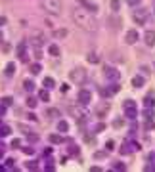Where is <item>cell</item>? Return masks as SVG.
<instances>
[{"label":"cell","mask_w":155,"mask_h":172,"mask_svg":"<svg viewBox=\"0 0 155 172\" xmlns=\"http://www.w3.org/2000/svg\"><path fill=\"white\" fill-rule=\"evenodd\" d=\"M71 17H73V21L77 25H79L82 31H86V33H94L96 29H98V25H96V19L90 16V12H86L84 8H77V10H73V13H71Z\"/></svg>","instance_id":"cell-1"},{"label":"cell","mask_w":155,"mask_h":172,"mask_svg":"<svg viewBox=\"0 0 155 172\" xmlns=\"http://www.w3.org/2000/svg\"><path fill=\"white\" fill-rule=\"evenodd\" d=\"M40 6L44 8L48 13H54V16H59L61 13V0H40Z\"/></svg>","instance_id":"cell-2"},{"label":"cell","mask_w":155,"mask_h":172,"mask_svg":"<svg viewBox=\"0 0 155 172\" xmlns=\"http://www.w3.org/2000/svg\"><path fill=\"white\" fill-rule=\"evenodd\" d=\"M123 109H124V117L126 119L134 120L138 117V105H136V102H132V99H126V102L123 103Z\"/></svg>","instance_id":"cell-3"},{"label":"cell","mask_w":155,"mask_h":172,"mask_svg":"<svg viewBox=\"0 0 155 172\" xmlns=\"http://www.w3.org/2000/svg\"><path fill=\"white\" fill-rule=\"evenodd\" d=\"M69 78H71L73 82H77V84H82L84 81H86V71H84L82 67H75L73 71H69Z\"/></svg>","instance_id":"cell-4"},{"label":"cell","mask_w":155,"mask_h":172,"mask_svg":"<svg viewBox=\"0 0 155 172\" xmlns=\"http://www.w3.org/2000/svg\"><path fill=\"white\" fill-rule=\"evenodd\" d=\"M109 109H111V103L109 102H102V103H98L94 107V113L98 115V117H105V115L109 113Z\"/></svg>","instance_id":"cell-5"},{"label":"cell","mask_w":155,"mask_h":172,"mask_svg":"<svg viewBox=\"0 0 155 172\" xmlns=\"http://www.w3.org/2000/svg\"><path fill=\"white\" fill-rule=\"evenodd\" d=\"M132 17H134V21H136V23L144 25L146 21H147V10H144V8H138V10H134Z\"/></svg>","instance_id":"cell-6"},{"label":"cell","mask_w":155,"mask_h":172,"mask_svg":"<svg viewBox=\"0 0 155 172\" xmlns=\"http://www.w3.org/2000/svg\"><path fill=\"white\" fill-rule=\"evenodd\" d=\"M90 99H92V94H90L88 90H81L79 94H77V103H81V105H88Z\"/></svg>","instance_id":"cell-7"},{"label":"cell","mask_w":155,"mask_h":172,"mask_svg":"<svg viewBox=\"0 0 155 172\" xmlns=\"http://www.w3.org/2000/svg\"><path fill=\"white\" fill-rule=\"evenodd\" d=\"M103 71H105V78H107V81H113V82H117L119 78H121V73H119V71H117L115 67H105Z\"/></svg>","instance_id":"cell-8"},{"label":"cell","mask_w":155,"mask_h":172,"mask_svg":"<svg viewBox=\"0 0 155 172\" xmlns=\"http://www.w3.org/2000/svg\"><path fill=\"white\" fill-rule=\"evenodd\" d=\"M77 2H79L81 8H84V10L90 12V13H96V12H98V6L92 2V0H77Z\"/></svg>","instance_id":"cell-9"},{"label":"cell","mask_w":155,"mask_h":172,"mask_svg":"<svg viewBox=\"0 0 155 172\" xmlns=\"http://www.w3.org/2000/svg\"><path fill=\"white\" fill-rule=\"evenodd\" d=\"M124 40H126V44H136V42H138V31H134V29L126 31Z\"/></svg>","instance_id":"cell-10"},{"label":"cell","mask_w":155,"mask_h":172,"mask_svg":"<svg viewBox=\"0 0 155 172\" xmlns=\"http://www.w3.org/2000/svg\"><path fill=\"white\" fill-rule=\"evenodd\" d=\"M31 42H33V44L37 46V48H40V46H42V42H44V37H42L38 31H34V33H33V37H31Z\"/></svg>","instance_id":"cell-11"},{"label":"cell","mask_w":155,"mask_h":172,"mask_svg":"<svg viewBox=\"0 0 155 172\" xmlns=\"http://www.w3.org/2000/svg\"><path fill=\"white\" fill-rule=\"evenodd\" d=\"M144 42L147 46H155V31H147L144 34Z\"/></svg>","instance_id":"cell-12"},{"label":"cell","mask_w":155,"mask_h":172,"mask_svg":"<svg viewBox=\"0 0 155 172\" xmlns=\"http://www.w3.org/2000/svg\"><path fill=\"white\" fill-rule=\"evenodd\" d=\"M17 54H19V59L21 61H27V54H25V42H21L17 46Z\"/></svg>","instance_id":"cell-13"},{"label":"cell","mask_w":155,"mask_h":172,"mask_svg":"<svg viewBox=\"0 0 155 172\" xmlns=\"http://www.w3.org/2000/svg\"><path fill=\"white\" fill-rule=\"evenodd\" d=\"M144 82H146V78H144V77H134V78H132V86H134V88H140V86H144Z\"/></svg>","instance_id":"cell-14"},{"label":"cell","mask_w":155,"mask_h":172,"mask_svg":"<svg viewBox=\"0 0 155 172\" xmlns=\"http://www.w3.org/2000/svg\"><path fill=\"white\" fill-rule=\"evenodd\" d=\"M48 54L54 56V57H58L59 56V48L56 46V44H50V46H48Z\"/></svg>","instance_id":"cell-15"},{"label":"cell","mask_w":155,"mask_h":172,"mask_svg":"<svg viewBox=\"0 0 155 172\" xmlns=\"http://www.w3.org/2000/svg\"><path fill=\"white\" fill-rule=\"evenodd\" d=\"M38 98L42 99V102H50V92H48V88H44V90H40V94H38Z\"/></svg>","instance_id":"cell-16"},{"label":"cell","mask_w":155,"mask_h":172,"mask_svg":"<svg viewBox=\"0 0 155 172\" xmlns=\"http://www.w3.org/2000/svg\"><path fill=\"white\" fill-rule=\"evenodd\" d=\"M46 117L48 119H58L59 117V111L58 109H46Z\"/></svg>","instance_id":"cell-17"},{"label":"cell","mask_w":155,"mask_h":172,"mask_svg":"<svg viewBox=\"0 0 155 172\" xmlns=\"http://www.w3.org/2000/svg\"><path fill=\"white\" fill-rule=\"evenodd\" d=\"M42 84H44V88H48V90H50L52 86L56 84V81H54L52 77H46V78H44V82H42Z\"/></svg>","instance_id":"cell-18"},{"label":"cell","mask_w":155,"mask_h":172,"mask_svg":"<svg viewBox=\"0 0 155 172\" xmlns=\"http://www.w3.org/2000/svg\"><path fill=\"white\" fill-rule=\"evenodd\" d=\"M23 88H25L27 92H33V90H34V82H33V81H29V78H27V81L23 82Z\"/></svg>","instance_id":"cell-19"},{"label":"cell","mask_w":155,"mask_h":172,"mask_svg":"<svg viewBox=\"0 0 155 172\" xmlns=\"http://www.w3.org/2000/svg\"><path fill=\"white\" fill-rule=\"evenodd\" d=\"M10 126H6V124H2L0 126V138H4V136H10Z\"/></svg>","instance_id":"cell-20"},{"label":"cell","mask_w":155,"mask_h":172,"mask_svg":"<svg viewBox=\"0 0 155 172\" xmlns=\"http://www.w3.org/2000/svg\"><path fill=\"white\" fill-rule=\"evenodd\" d=\"M58 130L59 132H67L69 130V124L65 123V120H59V123H58Z\"/></svg>","instance_id":"cell-21"},{"label":"cell","mask_w":155,"mask_h":172,"mask_svg":"<svg viewBox=\"0 0 155 172\" xmlns=\"http://www.w3.org/2000/svg\"><path fill=\"white\" fill-rule=\"evenodd\" d=\"M13 71H16V63H8V65H6V75L12 77V75H13Z\"/></svg>","instance_id":"cell-22"},{"label":"cell","mask_w":155,"mask_h":172,"mask_svg":"<svg viewBox=\"0 0 155 172\" xmlns=\"http://www.w3.org/2000/svg\"><path fill=\"white\" fill-rule=\"evenodd\" d=\"M13 163H16L13 159H8V161H6V167H2V168L4 170H13V168H16V164H13Z\"/></svg>","instance_id":"cell-23"},{"label":"cell","mask_w":155,"mask_h":172,"mask_svg":"<svg viewBox=\"0 0 155 172\" xmlns=\"http://www.w3.org/2000/svg\"><path fill=\"white\" fill-rule=\"evenodd\" d=\"M119 8H121V0H111V10L119 12Z\"/></svg>","instance_id":"cell-24"},{"label":"cell","mask_w":155,"mask_h":172,"mask_svg":"<svg viewBox=\"0 0 155 172\" xmlns=\"http://www.w3.org/2000/svg\"><path fill=\"white\" fill-rule=\"evenodd\" d=\"M144 105H146V107H153V105H155V99H153L151 96H147V98L144 99Z\"/></svg>","instance_id":"cell-25"},{"label":"cell","mask_w":155,"mask_h":172,"mask_svg":"<svg viewBox=\"0 0 155 172\" xmlns=\"http://www.w3.org/2000/svg\"><path fill=\"white\" fill-rule=\"evenodd\" d=\"M50 142H52V143H61L63 138H61V136H58V134H52V136H50Z\"/></svg>","instance_id":"cell-26"},{"label":"cell","mask_w":155,"mask_h":172,"mask_svg":"<svg viewBox=\"0 0 155 172\" xmlns=\"http://www.w3.org/2000/svg\"><path fill=\"white\" fill-rule=\"evenodd\" d=\"M144 117H146V120H151V119H153V111H151V107H147V109L144 111Z\"/></svg>","instance_id":"cell-27"},{"label":"cell","mask_w":155,"mask_h":172,"mask_svg":"<svg viewBox=\"0 0 155 172\" xmlns=\"http://www.w3.org/2000/svg\"><path fill=\"white\" fill-rule=\"evenodd\" d=\"M40 71H42V67L38 65V63H34V65H31V73H33V75H38Z\"/></svg>","instance_id":"cell-28"},{"label":"cell","mask_w":155,"mask_h":172,"mask_svg":"<svg viewBox=\"0 0 155 172\" xmlns=\"http://www.w3.org/2000/svg\"><path fill=\"white\" fill-rule=\"evenodd\" d=\"M109 23H111V27H113V29H119V25H121V21H119L117 17H111V19H109Z\"/></svg>","instance_id":"cell-29"},{"label":"cell","mask_w":155,"mask_h":172,"mask_svg":"<svg viewBox=\"0 0 155 172\" xmlns=\"http://www.w3.org/2000/svg\"><path fill=\"white\" fill-rule=\"evenodd\" d=\"M113 147H115V142L113 140H107V143H105V151H111Z\"/></svg>","instance_id":"cell-30"},{"label":"cell","mask_w":155,"mask_h":172,"mask_svg":"<svg viewBox=\"0 0 155 172\" xmlns=\"http://www.w3.org/2000/svg\"><path fill=\"white\" fill-rule=\"evenodd\" d=\"M113 170H124V163H113Z\"/></svg>","instance_id":"cell-31"},{"label":"cell","mask_w":155,"mask_h":172,"mask_svg":"<svg viewBox=\"0 0 155 172\" xmlns=\"http://www.w3.org/2000/svg\"><path fill=\"white\" fill-rule=\"evenodd\" d=\"M37 103H38V102H37L34 98H27V105H29V107H34Z\"/></svg>","instance_id":"cell-32"},{"label":"cell","mask_w":155,"mask_h":172,"mask_svg":"<svg viewBox=\"0 0 155 172\" xmlns=\"http://www.w3.org/2000/svg\"><path fill=\"white\" fill-rule=\"evenodd\" d=\"M0 102H2V103H4L6 107H10V105H12V98H2V99H0Z\"/></svg>","instance_id":"cell-33"},{"label":"cell","mask_w":155,"mask_h":172,"mask_svg":"<svg viewBox=\"0 0 155 172\" xmlns=\"http://www.w3.org/2000/svg\"><path fill=\"white\" fill-rule=\"evenodd\" d=\"M65 34H67V31H65V29H61V31H56V37H58V38L65 37Z\"/></svg>","instance_id":"cell-34"},{"label":"cell","mask_w":155,"mask_h":172,"mask_svg":"<svg viewBox=\"0 0 155 172\" xmlns=\"http://www.w3.org/2000/svg\"><path fill=\"white\" fill-rule=\"evenodd\" d=\"M88 61H90V63H96V61H98V56H96V54H90V56H88Z\"/></svg>","instance_id":"cell-35"},{"label":"cell","mask_w":155,"mask_h":172,"mask_svg":"<svg viewBox=\"0 0 155 172\" xmlns=\"http://www.w3.org/2000/svg\"><path fill=\"white\" fill-rule=\"evenodd\" d=\"M23 153H27V155H33V153H34V147H23Z\"/></svg>","instance_id":"cell-36"},{"label":"cell","mask_w":155,"mask_h":172,"mask_svg":"<svg viewBox=\"0 0 155 172\" xmlns=\"http://www.w3.org/2000/svg\"><path fill=\"white\" fill-rule=\"evenodd\" d=\"M25 167H27V168H29V170H37V164H34L33 161H31V163H27V164H25Z\"/></svg>","instance_id":"cell-37"},{"label":"cell","mask_w":155,"mask_h":172,"mask_svg":"<svg viewBox=\"0 0 155 172\" xmlns=\"http://www.w3.org/2000/svg\"><path fill=\"white\" fill-rule=\"evenodd\" d=\"M19 145H21V142H19V140H13V142H12V147H13V149H17Z\"/></svg>","instance_id":"cell-38"},{"label":"cell","mask_w":155,"mask_h":172,"mask_svg":"<svg viewBox=\"0 0 155 172\" xmlns=\"http://www.w3.org/2000/svg\"><path fill=\"white\" fill-rule=\"evenodd\" d=\"M103 128H105V124H103V123H100V124H96L94 130H96V132H100V130H103Z\"/></svg>","instance_id":"cell-39"},{"label":"cell","mask_w":155,"mask_h":172,"mask_svg":"<svg viewBox=\"0 0 155 172\" xmlns=\"http://www.w3.org/2000/svg\"><path fill=\"white\" fill-rule=\"evenodd\" d=\"M59 90H61V94H65V92L69 90V86H67V84H61V86H59Z\"/></svg>","instance_id":"cell-40"},{"label":"cell","mask_w":155,"mask_h":172,"mask_svg":"<svg viewBox=\"0 0 155 172\" xmlns=\"http://www.w3.org/2000/svg\"><path fill=\"white\" fill-rule=\"evenodd\" d=\"M6 23H8V19H6L4 16H0V27H2V25H6Z\"/></svg>","instance_id":"cell-41"},{"label":"cell","mask_w":155,"mask_h":172,"mask_svg":"<svg viewBox=\"0 0 155 172\" xmlns=\"http://www.w3.org/2000/svg\"><path fill=\"white\" fill-rule=\"evenodd\" d=\"M4 113H6V105H4V103H0V117H2Z\"/></svg>","instance_id":"cell-42"},{"label":"cell","mask_w":155,"mask_h":172,"mask_svg":"<svg viewBox=\"0 0 155 172\" xmlns=\"http://www.w3.org/2000/svg\"><path fill=\"white\" fill-rule=\"evenodd\" d=\"M94 157H96V159H103V157H105V153H103V151H100V153H96Z\"/></svg>","instance_id":"cell-43"},{"label":"cell","mask_w":155,"mask_h":172,"mask_svg":"<svg viewBox=\"0 0 155 172\" xmlns=\"http://www.w3.org/2000/svg\"><path fill=\"white\" fill-rule=\"evenodd\" d=\"M126 2H128L130 6H138V2H140V0H126Z\"/></svg>","instance_id":"cell-44"},{"label":"cell","mask_w":155,"mask_h":172,"mask_svg":"<svg viewBox=\"0 0 155 172\" xmlns=\"http://www.w3.org/2000/svg\"><path fill=\"white\" fill-rule=\"evenodd\" d=\"M146 170L151 172V170H155V167H153V164H146Z\"/></svg>","instance_id":"cell-45"},{"label":"cell","mask_w":155,"mask_h":172,"mask_svg":"<svg viewBox=\"0 0 155 172\" xmlns=\"http://www.w3.org/2000/svg\"><path fill=\"white\" fill-rule=\"evenodd\" d=\"M19 128H21V130H23L25 134H29V128H27V126H23V124H19Z\"/></svg>","instance_id":"cell-46"},{"label":"cell","mask_w":155,"mask_h":172,"mask_svg":"<svg viewBox=\"0 0 155 172\" xmlns=\"http://www.w3.org/2000/svg\"><path fill=\"white\" fill-rule=\"evenodd\" d=\"M34 57H37V59H40V57H42V54H40V50H37V52H34Z\"/></svg>","instance_id":"cell-47"},{"label":"cell","mask_w":155,"mask_h":172,"mask_svg":"<svg viewBox=\"0 0 155 172\" xmlns=\"http://www.w3.org/2000/svg\"><path fill=\"white\" fill-rule=\"evenodd\" d=\"M4 147H6V145H0V157L4 155Z\"/></svg>","instance_id":"cell-48"},{"label":"cell","mask_w":155,"mask_h":172,"mask_svg":"<svg viewBox=\"0 0 155 172\" xmlns=\"http://www.w3.org/2000/svg\"><path fill=\"white\" fill-rule=\"evenodd\" d=\"M4 40V37H2V31H0V42H2Z\"/></svg>","instance_id":"cell-49"}]
</instances>
